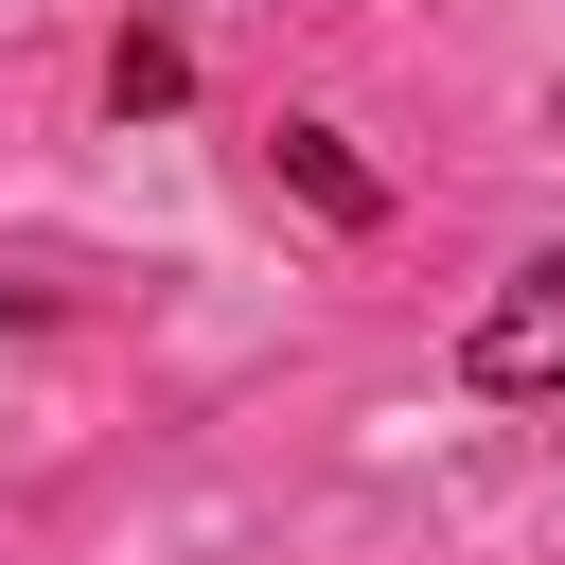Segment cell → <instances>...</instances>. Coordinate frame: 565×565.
<instances>
[{
  "instance_id": "cell-1",
  "label": "cell",
  "mask_w": 565,
  "mask_h": 565,
  "mask_svg": "<svg viewBox=\"0 0 565 565\" xmlns=\"http://www.w3.org/2000/svg\"><path fill=\"white\" fill-rule=\"evenodd\" d=\"M459 371H477V388H512V406H547V388H565V247H547V265H512V300L459 335Z\"/></svg>"
},
{
  "instance_id": "cell-2",
  "label": "cell",
  "mask_w": 565,
  "mask_h": 565,
  "mask_svg": "<svg viewBox=\"0 0 565 565\" xmlns=\"http://www.w3.org/2000/svg\"><path fill=\"white\" fill-rule=\"evenodd\" d=\"M282 177H300V194H318L335 230H371V212H388V194L353 177V141H335V124H282Z\"/></svg>"
},
{
  "instance_id": "cell-3",
  "label": "cell",
  "mask_w": 565,
  "mask_h": 565,
  "mask_svg": "<svg viewBox=\"0 0 565 565\" xmlns=\"http://www.w3.org/2000/svg\"><path fill=\"white\" fill-rule=\"evenodd\" d=\"M547 124H565V88H547Z\"/></svg>"
}]
</instances>
